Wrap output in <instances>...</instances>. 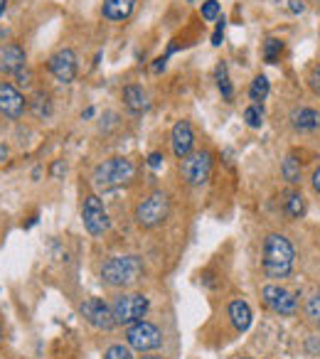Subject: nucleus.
Listing matches in <instances>:
<instances>
[{
  "label": "nucleus",
  "mask_w": 320,
  "mask_h": 359,
  "mask_svg": "<svg viewBox=\"0 0 320 359\" xmlns=\"http://www.w3.org/2000/svg\"><path fill=\"white\" fill-rule=\"evenodd\" d=\"M295 251L284 234H269L264 241V273L269 278H286L293 269Z\"/></svg>",
  "instance_id": "f257e3e1"
},
{
  "label": "nucleus",
  "mask_w": 320,
  "mask_h": 359,
  "mask_svg": "<svg viewBox=\"0 0 320 359\" xmlns=\"http://www.w3.org/2000/svg\"><path fill=\"white\" fill-rule=\"evenodd\" d=\"M135 177V165L128 158H111L104 160L94 168L91 175V182H94L96 190H116V187L128 185L131 180Z\"/></svg>",
  "instance_id": "f03ea898"
},
{
  "label": "nucleus",
  "mask_w": 320,
  "mask_h": 359,
  "mask_svg": "<svg viewBox=\"0 0 320 359\" xmlns=\"http://www.w3.org/2000/svg\"><path fill=\"white\" fill-rule=\"evenodd\" d=\"M143 276V261L138 256H114L101 266V280L111 288L133 285Z\"/></svg>",
  "instance_id": "7ed1b4c3"
},
{
  "label": "nucleus",
  "mask_w": 320,
  "mask_h": 359,
  "mask_svg": "<svg viewBox=\"0 0 320 359\" xmlns=\"http://www.w3.org/2000/svg\"><path fill=\"white\" fill-rule=\"evenodd\" d=\"M171 215V197L166 192H153L148 195L138 207H135V222L145 229H153V226H160Z\"/></svg>",
  "instance_id": "20e7f679"
},
{
  "label": "nucleus",
  "mask_w": 320,
  "mask_h": 359,
  "mask_svg": "<svg viewBox=\"0 0 320 359\" xmlns=\"http://www.w3.org/2000/svg\"><path fill=\"white\" fill-rule=\"evenodd\" d=\"M148 308H150V303L145 295L126 293L114 300L111 313H114L116 325H133V323H138V320H143V315L148 313Z\"/></svg>",
  "instance_id": "39448f33"
},
{
  "label": "nucleus",
  "mask_w": 320,
  "mask_h": 359,
  "mask_svg": "<svg viewBox=\"0 0 320 359\" xmlns=\"http://www.w3.org/2000/svg\"><path fill=\"white\" fill-rule=\"evenodd\" d=\"M180 172L187 185H205L212 175V153L210 150H192L187 158L180 160Z\"/></svg>",
  "instance_id": "423d86ee"
},
{
  "label": "nucleus",
  "mask_w": 320,
  "mask_h": 359,
  "mask_svg": "<svg viewBox=\"0 0 320 359\" xmlns=\"http://www.w3.org/2000/svg\"><path fill=\"white\" fill-rule=\"evenodd\" d=\"M126 342H128V347L138 349V352H150V349H158L163 344V332L153 323L138 320V323L128 325V330H126Z\"/></svg>",
  "instance_id": "0eeeda50"
},
{
  "label": "nucleus",
  "mask_w": 320,
  "mask_h": 359,
  "mask_svg": "<svg viewBox=\"0 0 320 359\" xmlns=\"http://www.w3.org/2000/svg\"><path fill=\"white\" fill-rule=\"evenodd\" d=\"M81 219H84V229L89 231L91 236H101L104 231H109V226H111L109 215H106L104 205H101V200L96 195H89L84 200Z\"/></svg>",
  "instance_id": "6e6552de"
},
{
  "label": "nucleus",
  "mask_w": 320,
  "mask_h": 359,
  "mask_svg": "<svg viewBox=\"0 0 320 359\" xmlns=\"http://www.w3.org/2000/svg\"><path fill=\"white\" fill-rule=\"evenodd\" d=\"M47 69H50V74L55 76L60 84H72V81L76 79V55L69 47L57 50L55 55L50 57V62H47Z\"/></svg>",
  "instance_id": "1a4fd4ad"
},
{
  "label": "nucleus",
  "mask_w": 320,
  "mask_h": 359,
  "mask_svg": "<svg viewBox=\"0 0 320 359\" xmlns=\"http://www.w3.org/2000/svg\"><path fill=\"white\" fill-rule=\"evenodd\" d=\"M261 298H264V303L279 315H293L295 308H298L295 295L291 293V290H286L284 285H266V288L261 290Z\"/></svg>",
  "instance_id": "9d476101"
},
{
  "label": "nucleus",
  "mask_w": 320,
  "mask_h": 359,
  "mask_svg": "<svg viewBox=\"0 0 320 359\" xmlns=\"http://www.w3.org/2000/svg\"><path fill=\"white\" fill-rule=\"evenodd\" d=\"M81 315H84L86 323L94 325V327H99V330H111L116 325L114 313H111V308L101 298L84 300V303H81Z\"/></svg>",
  "instance_id": "9b49d317"
},
{
  "label": "nucleus",
  "mask_w": 320,
  "mask_h": 359,
  "mask_svg": "<svg viewBox=\"0 0 320 359\" xmlns=\"http://www.w3.org/2000/svg\"><path fill=\"white\" fill-rule=\"evenodd\" d=\"M25 106H27L25 96L15 86L8 84V81H0V114L6 116V118L15 121L25 114Z\"/></svg>",
  "instance_id": "f8f14e48"
},
{
  "label": "nucleus",
  "mask_w": 320,
  "mask_h": 359,
  "mask_svg": "<svg viewBox=\"0 0 320 359\" xmlns=\"http://www.w3.org/2000/svg\"><path fill=\"white\" fill-rule=\"evenodd\" d=\"M27 65V55L20 45H0V74H18Z\"/></svg>",
  "instance_id": "ddd939ff"
},
{
  "label": "nucleus",
  "mask_w": 320,
  "mask_h": 359,
  "mask_svg": "<svg viewBox=\"0 0 320 359\" xmlns=\"http://www.w3.org/2000/svg\"><path fill=\"white\" fill-rule=\"evenodd\" d=\"M171 140H173V153L175 158H187L192 153V145H195V133H192V126L190 121H178L173 126V133H171Z\"/></svg>",
  "instance_id": "4468645a"
},
{
  "label": "nucleus",
  "mask_w": 320,
  "mask_h": 359,
  "mask_svg": "<svg viewBox=\"0 0 320 359\" xmlns=\"http://www.w3.org/2000/svg\"><path fill=\"white\" fill-rule=\"evenodd\" d=\"M291 126L295 130H303V133L320 130V111L308 109V106H298V109L291 111Z\"/></svg>",
  "instance_id": "2eb2a0df"
},
{
  "label": "nucleus",
  "mask_w": 320,
  "mask_h": 359,
  "mask_svg": "<svg viewBox=\"0 0 320 359\" xmlns=\"http://www.w3.org/2000/svg\"><path fill=\"white\" fill-rule=\"evenodd\" d=\"M135 3H138V0H104V6H101V15L111 22H124L131 18Z\"/></svg>",
  "instance_id": "dca6fc26"
},
{
  "label": "nucleus",
  "mask_w": 320,
  "mask_h": 359,
  "mask_svg": "<svg viewBox=\"0 0 320 359\" xmlns=\"http://www.w3.org/2000/svg\"><path fill=\"white\" fill-rule=\"evenodd\" d=\"M229 318L232 325H234L239 332H246L251 325V308L246 300H232L229 303Z\"/></svg>",
  "instance_id": "f3484780"
},
{
  "label": "nucleus",
  "mask_w": 320,
  "mask_h": 359,
  "mask_svg": "<svg viewBox=\"0 0 320 359\" xmlns=\"http://www.w3.org/2000/svg\"><path fill=\"white\" fill-rule=\"evenodd\" d=\"M124 104L131 114H140V111L148 109V96H145V91L140 89V86L131 84L124 89Z\"/></svg>",
  "instance_id": "a211bd4d"
},
{
  "label": "nucleus",
  "mask_w": 320,
  "mask_h": 359,
  "mask_svg": "<svg viewBox=\"0 0 320 359\" xmlns=\"http://www.w3.org/2000/svg\"><path fill=\"white\" fill-rule=\"evenodd\" d=\"M215 76H217V89H220L222 99H225L227 104H229V101H234V86H232V81H229V72H227L225 62H220V65H217Z\"/></svg>",
  "instance_id": "6ab92c4d"
},
{
  "label": "nucleus",
  "mask_w": 320,
  "mask_h": 359,
  "mask_svg": "<svg viewBox=\"0 0 320 359\" xmlns=\"http://www.w3.org/2000/svg\"><path fill=\"white\" fill-rule=\"evenodd\" d=\"M284 207H286V215L293 217V219H298V217L305 215V197L300 195V192H288V195H286Z\"/></svg>",
  "instance_id": "aec40b11"
},
{
  "label": "nucleus",
  "mask_w": 320,
  "mask_h": 359,
  "mask_svg": "<svg viewBox=\"0 0 320 359\" xmlns=\"http://www.w3.org/2000/svg\"><path fill=\"white\" fill-rule=\"evenodd\" d=\"M281 175H284V180H288L291 185H298L300 182V160L295 158V155H288V158L284 160V165H281Z\"/></svg>",
  "instance_id": "412c9836"
},
{
  "label": "nucleus",
  "mask_w": 320,
  "mask_h": 359,
  "mask_svg": "<svg viewBox=\"0 0 320 359\" xmlns=\"http://www.w3.org/2000/svg\"><path fill=\"white\" fill-rule=\"evenodd\" d=\"M32 114L37 116V118H47V116L52 114V99L47 91H37L35 96H32Z\"/></svg>",
  "instance_id": "4be33fe9"
},
{
  "label": "nucleus",
  "mask_w": 320,
  "mask_h": 359,
  "mask_svg": "<svg viewBox=\"0 0 320 359\" xmlns=\"http://www.w3.org/2000/svg\"><path fill=\"white\" fill-rule=\"evenodd\" d=\"M269 89H271V84L264 74L254 76V81H251V86H249V99L254 101V104H261V101L269 96Z\"/></svg>",
  "instance_id": "5701e85b"
},
{
  "label": "nucleus",
  "mask_w": 320,
  "mask_h": 359,
  "mask_svg": "<svg viewBox=\"0 0 320 359\" xmlns=\"http://www.w3.org/2000/svg\"><path fill=\"white\" fill-rule=\"evenodd\" d=\"M281 55H284V40H279V37H269V40L264 42V60H266V65H276Z\"/></svg>",
  "instance_id": "b1692460"
},
{
  "label": "nucleus",
  "mask_w": 320,
  "mask_h": 359,
  "mask_svg": "<svg viewBox=\"0 0 320 359\" xmlns=\"http://www.w3.org/2000/svg\"><path fill=\"white\" fill-rule=\"evenodd\" d=\"M305 318H308L315 327H320V293H313L308 298V303H305Z\"/></svg>",
  "instance_id": "393cba45"
},
{
  "label": "nucleus",
  "mask_w": 320,
  "mask_h": 359,
  "mask_svg": "<svg viewBox=\"0 0 320 359\" xmlns=\"http://www.w3.org/2000/svg\"><path fill=\"white\" fill-rule=\"evenodd\" d=\"M244 121L249 128H261V123H264V109H261L259 104H251L249 109L244 111Z\"/></svg>",
  "instance_id": "a878e982"
},
{
  "label": "nucleus",
  "mask_w": 320,
  "mask_h": 359,
  "mask_svg": "<svg viewBox=\"0 0 320 359\" xmlns=\"http://www.w3.org/2000/svg\"><path fill=\"white\" fill-rule=\"evenodd\" d=\"M200 13H202V18H205V20H217V18H220V13H222V6L217 3V0H205V3H202V8H200Z\"/></svg>",
  "instance_id": "bb28decb"
},
{
  "label": "nucleus",
  "mask_w": 320,
  "mask_h": 359,
  "mask_svg": "<svg viewBox=\"0 0 320 359\" xmlns=\"http://www.w3.org/2000/svg\"><path fill=\"white\" fill-rule=\"evenodd\" d=\"M104 359H133V354H131V349L124 347V344H111V347L106 349Z\"/></svg>",
  "instance_id": "cd10ccee"
},
{
  "label": "nucleus",
  "mask_w": 320,
  "mask_h": 359,
  "mask_svg": "<svg viewBox=\"0 0 320 359\" xmlns=\"http://www.w3.org/2000/svg\"><path fill=\"white\" fill-rule=\"evenodd\" d=\"M308 86H310V91H313L315 96H320V65H315L313 69H310V74H308Z\"/></svg>",
  "instance_id": "c85d7f7f"
},
{
  "label": "nucleus",
  "mask_w": 320,
  "mask_h": 359,
  "mask_svg": "<svg viewBox=\"0 0 320 359\" xmlns=\"http://www.w3.org/2000/svg\"><path fill=\"white\" fill-rule=\"evenodd\" d=\"M222 40H225V18H222V20L217 22V30H215V35H212V45L220 47Z\"/></svg>",
  "instance_id": "c756f323"
},
{
  "label": "nucleus",
  "mask_w": 320,
  "mask_h": 359,
  "mask_svg": "<svg viewBox=\"0 0 320 359\" xmlns=\"http://www.w3.org/2000/svg\"><path fill=\"white\" fill-rule=\"evenodd\" d=\"M148 165H150L153 170H158L160 165H163V153H150V155H148Z\"/></svg>",
  "instance_id": "7c9ffc66"
},
{
  "label": "nucleus",
  "mask_w": 320,
  "mask_h": 359,
  "mask_svg": "<svg viewBox=\"0 0 320 359\" xmlns=\"http://www.w3.org/2000/svg\"><path fill=\"white\" fill-rule=\"evenodd\" d=\"M65 170H67L65 168V160H57V163L52 165V177H55V180L62 177V172H65Z\"/></svg>",
  "instance_id": "2f4dec72"
},
{
  "label": "nucleus",
  "mask_w": 320,
  "mask_h": 359,
  "mask_svg": "<svg viewBox=\"0 0 320 359\" xmlns=\"http://www.w3.org/2000/svg\"><path fill=\"white\" fill-rule=\"evenodd\" d=\"M288 11H291V13H303V11H305V3H303V0H291Z\"/></svg>",
  "instance_id": "473e14b6"
},
{
  "label": "nucleus",
  "mask_w": 320,
  "mask_h": 359,
  "mask_svg": "<svg viewBox=\"0 0 320 359\" xmlns=\"http://www.w3.org/2000/svg\"><path fill=\"white\" fill-rule=\"evenodd\" d=\"M166 62H168V57H160V60H155V65H153V72H155V74H160V72L166 69Z\"/></svg>",
  "instance_id": "72a5a7b5"
},
{
  "label": "nucleus",
  "mask_w": 320,
  "mask_h": 359,
  "mask_svg": "<svg viewBox=\"0 0 320 359\" xmlns=\"http://www.w3.org/2000/svg\"><path fill=\"white\" fill-rule=\"evenodd\" d=\"M313 187H315V192H318V195H320V168L313 172Z\"/></svg>",
  "instance_id": "f704fd0d"
},
{
  "label": "nucleus",
  "mask_w": 320,
  "mask_h": 359,
  "mask_svg": "<svg viewBox=\"0 0 320 359\" xmlns=\"http://www.w3.org/2000/svg\"><path fill=\"white\" fill-rule=\"evenodd\" d=\"M94 116V109H86V111H81V118H91Z\"/></svg>",
  "instance_id": "c9c22d12"
},
{
  "label": "nucleus",
  "mask_w": 320,
  "mask_h": 359,
  "mask_svg": "<svg viewBox=\"0 0 320 359\" xmlns=\"http://www.w3.org/2000/svg\"><path fill=\"white\" fill-rule=\"evenodd\" d=\"M6 8H8V0H0V15L6 13Z\"/></svg>",
  "instance_id": "e433bc0d"
},
{
  "label": "nucleus",
  "mask_w": 320,
  "mask_h": 359,
  "mask_svg": "<svg viewBox=\"0 0 320 359\" xmlns=\"http://www.w3.org/2000/svg\"><path fill=\"white\" fill-rule=\"evenodd\" d=\"M143 359H163V357H143Z\"/></svg>",
  "instance_id": "4c0bfd02"
},
{
  "label": "nucleus",
  "mask_w": 320,
  "mask_h": 359,
  "mask_svg": "<svg viewBox=\"0 0 320 359\" xmlns=\"http://www.w3.org/2000/svg\"><path fill=\"white\" fill-rule=\"evenodd\" d=\"M318 6H320V0H318Z\"/></svg>",
  "instance_id": "58836bf2"
}]
</instances>
